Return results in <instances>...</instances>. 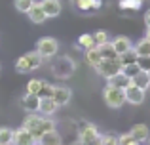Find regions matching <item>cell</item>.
Instances as JSON below:
<instances>
[{"label":"cell","instance_id":"6da1fadb","mask_svg":"<svg viewBox=\"0 0 150 145\" xmlns=\"http://www.w3.org/2000/svg\"><path fill=\"white\" fill-rule=\"evenodd\" d=\"M21 126L27 128V130L36 138V141H38V138H40L42 134H46V132H50V130L55 128V120L48 119V116H44V115H40V113H29V115L25 116V120H23Z\"/></svg>","mask_w":150,"mask_h":145},{"label":"cell","instance_id":"7a4b0ae2","mask_svg":"<svg viewBox=\"0 0 150 145\" xmlns=\"http://www.w3.org/2000/svg\"><path fill=\"white\" fill-rule=\"evenodd\" d=\"M42 61H44V57H42L36 50H34V52H27L15 61V71L21 73V74L33 73V71H36V69L42 67Z\"/></svg>","mask_w":150,"mask_h":145},{"label":"cell","instance_id":"3957f363","mask_svg":"<svg viewBox=\"0 0 150 145\" xmlns=\"http://www.w3.org/2000/svg\"><path fill=\"white\" fill-rule=\"evenodd\" d=\"M74 71H76V63H74L69 56H61V57L51 61V73H53V76L61 78V80L70 78Z\"/></svg>","mask_w":150,"mask_h":145},{"label":"cell","instance_id":"277c9868","mask_svg":"<svg viewBox=\"0 0 150 145\" xmlns=\"http://www.w3.org/2000/svg\"><path fill=\"white\" fill-rule=\"evenodd\" d=\"M103 99H105V103L108 105L110 109H120L122 105L125 103L124 90H122V88H116V86L106 84L105 90H103Z\"/></svg>","mask_w":150,"mask_h":145},{"label":"cell","instance_id":"5b68a950","mask_svg":"<svg viewBox=\"0 0 150 145\" xmlns=\"http://www.w3.org/2000/svg\"><path fill=\"white\" fill-rule=\"evenodd\" d=\"M99 139H101V134H99V130H97L95 124L84 122L80 126V132H78L76 145H95Z\"/></svg>","mask_w":150,"mask_h":145},{"label":"cell","instance_id":"8992f818","mask_svg":"<svg viewBox=\"0 0 150 145\" xmlns=\"http://www.w3.org/2000/svg\"><path fill=\"white\" fill-rule=\"evenodd\" d=\"M57 50H59V42L55 40L53 36H42V38H38V42H36V52L40 54L42 57H53L55 54H57Z\"/></svg>","mask_w":150,"mask_h":145},{"label":"cell","instance_id":"52a82bcc","mask_svg":"<svg viewBox=\"0 0 150 145\" xmlns=\"http://www.w3.org/2000/svg\"><path fill=\"white\" fill-rule=\"evenodd\" d=\"M124 96H125V103L141 105L144 101V97H146V90H143V88H139V86L129 82V86L124 88Z\"/></svg>","mask_w":150,"mask_h":145},{"label":"cell","instance_id":"ba28073f","mask_svg":"<svg viewBox=\"0 0 150 145\" xmlns=\"http://www.w3.org/2000/svg\"><path fill=\"white\" fill-rule=\"evenodd\" d=\"M95 71L108 80L110 76H114V74H118L122 71V65L118 59H101V63L95 67Z\"/></svg>","mask_w":150,"mask_h":145},{"label":"cell","instance_id":"9c48e42d","mask_svg":"<svg viewBox=\"0 0 150 145\" xmlns=\"http://www.w3.org/2000/svg\"><path fill=\"white\" fill-rule=\"evenodd\" d=\"M51 97H53L55 103L61 107V105H67L70 101L72 92H70V88L65 86V84H53V94H51Z\"/></svg>","mask_w":150,"mask_h":145},{"label":"cell","instance_id":"30bf717a","mask_svg":"<svg viewBox=\"0 0 150 145\" xmlns=\"http://www.w3.org/2000/svg\"><path fill=\"white\" fill-rule=\"evenodd\" d=\"M13 145H38V141L27 128L21 126L17 130H13Z\"/></svg>","mask_w":150,"mask_h":145},{"label":"cell","instance_id":"8fae6325","mask_svg":"<svg viewBox=\"0 0 150 145\" xmlns=\"http://www.w3.org/2000/svg\"><path fill=\"white\" fill-rule=\"evenodd\" d=\"M40 6H42V10H44V14H46L48 19L50 17H57V15L61 14V10H63L61 0H42Z\"/></svg>","mask_w":150,"mask_h":145},{"label":"cell","instance_id":"7c38bea8","mask_svg":"<svg viewBox=\"0 0 150 145\" xmlns=\"http://www.w3.org/2000/svg\"><path fill=\"white\" fill-rule=\"evenodd\" d=\"M21 105H23V109H25L27 113H38V107H40V96L27 92L25 96L21 97Z\"/></svg>","mask_w":150,"mask_h":145},{"label":"cell","instance_id":"4fadbf2b","mask_svg":"<svg viewBox=\"0 0 150 145\" xmlns=\"http://www.w3.org/2000/svg\"><path fill=\"white\" fill-rule=\"evenodd\" d=\"M110 42H112V46H114V50H116V54H118V56L133 48V44H131V38H129V36H125V34H120V36L112 38Z\"/></svg>","mask_w":150,"mask_h":145},{"label":"cell","instance_id":"5bb4252c","mask_svg":"<svg viewBox=\"0 0 150 145\" xmlns=\"http://www.w3.org/2000/svg\"><path fill=\"white\" fill-rule=\"evenodd\" d=\"M59 105L55 103L53 97H40V107H38V113L44 116H51L55 111H57Z\"/></svg>","mask_w":150,"mask_h":145},{"label":"cell","instance_id":"9a60e30c","mask_svg":"<svg viewBox=\"0 0 150 145\" xmlns=\"http://www.w3.org/2000/svg\"><path fill=\"white\" fill-rule=\"evenodd\" d=\"M38 145H63V139H61V134H57V130H50L46 134H42L38 138Z\"/></svg>","mask_w":150,"mask_h":145},{"label":"cell","instance_id":"2e32d148","mask_svg":"<svg viewBox=\"0 0 150 145\" xmlns=\"http://www.w3.org/2000/svg\"><path fill=\"white\" fill-rule=\"evenodd\" d=\"M27 15H29V19L33 23H36V25H40V23H44L46 19V14H44V10H42V6H40V2H34L33 6H30V10L27 11Z\"/></svg>","mask_w":150,"mask_h":145},{"label":"cell","instance_id":"e0dca14e","mask_svg":"<svg viewBox=\"0 0 150 145\" xmlns=\"http://www.w3.org/2000/svg\"><path fill=\"white\" fill-rule=\"evenodd\" d=\"M70 4L82 11H91V10H99L101 8V0H70Z\"/></svg>","mask_w":150,"mask_h":145},{"label":"cell","instance_id":"ac0fdd59","mask_svg":"<svg viewBox=\"0 0 150 145\" xmlns=\"http://www.w3.org/2000/svg\"><path fill=\"white\" fill-rule=\"evenodd\" d=\"M84 56H86V63L88 65H91L93 69L97 67V65L101 63V52H99V48L97 46H93V48H89V50H84Z\"/></svg>","mask_w":150,"mask_h":145},{"label":"cell","instance_id":"d6986e66","mask_svg":"<svg viewBox=\"0 0 150 145\" xmlns=\"http://www.w3.org/2000/svg\"><path fill=\"white\" fill-rule=\"evenodd\" d=\"M129 82H131V78L127 76L125 73H118V74H114V76H110L108 80H106V84H110V86H116V88H122L124 90L125 86H129Z\"/></svg>","mask_w":150,"mask_h":145},{"label":"cell","instance_id":"ffe728a7","mask_svg":"<svg viewBox=\"0 0 150 145\" xmlns=\"http://www.w3.org/2000/svg\"><path fill=\"white\" fill-rule=\"evenodd\" d=\"M129 132L133 134V138H135L137 141H146L148 136H150V130H148L146 124H135Z\"/></svg>","mask_w":150,"mask_h":145},{"label":"cell","instance_id":"44dd1931","mask_svg":"<svg viewBox=\"0 0 150 145\" xmlns=\"http://www.w3.org/2000/svg\"><path fill=\"white\" fill-rule=\"evenodd\" d=\"M131 84L139 86L143 90H148L150 88V78H148V71H139L135 76H131Z\"/></svg>","mask_w":150,"mask_h":145},{"label":"cell","instance_id":"7402d4cb","mask_svg":"<svg viewBox=\"0 0 150 145\" xmlns=\"http://www.w3.org/2000/svg\"><path fill=\"white\" fill-rule=\"evenodd\" d=\"M133 52L137 54V57H143V56H150V40L146 36L137 40V44L133 46Z\"/></svg>","mask_w":150,"mask_h":145},{"label":"cell","instance_id":"603a6c76","mask_svg":"<svg viewBox=\"0 0 150 145\" xmlns=\"http://www.w3.org/2000/svg\"><path fill=\"white\" fill-rule=\"evenodd\" d=\"M97 48H99V52H101V57H103V59H118V54H116V50H114L112 42H106V44L97 46Z\"/></svg>","mask_w":150,"mask_h":145},{"label":"cell","instance_id":"cb8c5ba5","mask_svg":"<svg viewBox=\"0 0 150 145\" xmlns=\"http://www.w3.org/2000/svg\"><path fill=\"white\" fill-rule=\"evenodd\" d=\"M0 145H13V130L10 126H0Z\"/></svg>","mask_w":150,"mask_h":145},{"label":"cell","instance_id":"d4e9b609","mask_svg":"<svg viewBox=\"0 0 150 145\" xmlns=\"http://www.w3.org/2000/svg\"><path fill=\"white\" fill-rule=\"evenodd\" d=\"M78 46H80L82 50H89V48H93V46H97L95 44V38H93V34H80L78 36Z\"/></svg>","mask_w":150,"mask_h":145},{"label":"cell","instance_id":"484cf974","mask_svg":"<svg viewBox=\"0 0 150 145\" xmlns=\"http://www.w3.org/2000/svg\"><path fill=\"white\" fill-rule=\"evenodd\" d=\"M118 61H120L122 67H124V65H129V63H135L137 61V54L133 52V48H131V50H127V52L120 54V56H118Z\"/></svg>","mask_w":150,"mask_h":145},{"label":"cell","instance_id":"4316f807","mask_svg":"<svg viewBox=\"0 0 150 145\" xmlns=\"http://www.w3.org/2000/svg\"><path fill=\"white\" fill-rule=\"evenodd\" d=\"M40 88H42V80L40 78H33V80H29V84H27V92L29 94H40Z\"/></svg>","mask_w":150,"mask_h":145},{"label":"cell","instance_id":"83f0119b","mask_svg":"<svg viewBox=\"0 0 150 145\" xmlns=\"http://www.w3.org/2000/svg\"><path fill=\"white\" fill-rule=\"evenodd\" d=\"M141 6H143V2H139V0H120L122 10H139Z\"/></svg>","mask_w":150,"mask_h":145},{"label":"cell","instance_id":"f1b7e54d","mask_svg":"<svg viewBox=\"0 0 150 145\" xmlns=\"http://www.w3.org/2000/svg\"><path fill=\"white\" fill-rule=\"evenodd\" d=\"M33 4H34V0H15V10L21 11V14H27Z\"/></svg>","mask_w":150,"mask_h":145},{"label":"cell","instance_id":"f546056e","mask_svg":"<svg viewBox=\"0 0 150 145\" xmlns=\"http://www.w3.org/2000/svg\"><path fill=\"white\" fill-rule=\"evenodd\" d=\"M93 38H95L97 46H103V44H106V42H110V36H108L106 31H97V33L93 34Z\"/></svg>","mask_w":150,"mask_h":145},{"label":"cell","instance_id":"4dcf8cb0","mask_svg":"<svg viewBox=\"0 0 150 145\" xmlns=\"http://www.w3.org/2000/svg\"><path fill=\"white\" fill-rule=\"evenodd\" d=\"M139 71H141V67L137 65V61H135V63H129V65H124V67H122V73H125L129 78L135 76V74L139 73Z\"/></svg>","mask_w":150,"mask_h":145},{"label":"cell","instance_id":"1f68e13d","mask_svg":"<svg viewBox=\"0 0 150 145\" xmlns=\"http://www.w3.org/2000/svg\"><path fill=\"white\" fill-rule=\"evenodd\" d=\"M51 94H53V84H50L48 80H42V88H40L38 96L40 97H51Z\"/></svg>","mask_w":150,"mask_h":145},{"label":"cell","instance_id":"d6a6232c","mask_svg":"<svg viewBox=\"0 0 150 145\" xmlns=\"http://www.w3.org/2000/svg\"><path fill=\"white\" fill-rule=\"evenodd\" d=\"M133 141H135V138H133V134H131V132L118 136V145H129V143H133Z\"/></svg>","mask_w":150,"mask_h":145},{"label":"cell","instance_id":"836d02e7","mask_svg":"<svg viewBox=\"0 0 150 145\" xmlns=\"http://www.w3.org/2000/svg\"><path fill=\"white\" fill-rule=\"evenodd\" d=\"M137 65L141 67V71H150V56L137 57Z\"/></svg>","mask_w":150,"mask_h":145},{"label":"cell","instance_id":"e575fe53","mask_svg":"<svg viewBox=\"0 0 150 145\" xmlns=\"http://www.w3.org/2000/svg\"><path fill=\"white\" fill-rule=\"evenodd\" d=\"M103 145H118V138L116 136H105L103 138Z\"/></svg>","mask_w":150,"mask_h":145},{"label":"cell","instance_id":"d590c367","mask_svg":"<svg viewBox=\"0 0 150 145\" xmlns=\"http://www.w3.org/2000/svg\"><path fill=\"white\" fill-rule=\"evenodd\" d=\"M144 25H146V29H150V10L144 11Z\"/></svg>","mask_w":150,"mask_h":145},{"label":"cell","instance_id":"8d00e7d4","mask_svg":"<svg viewBox=\"0 0 150 145\" xmlns=\"http://www.w3.org/2000/svg\"><path fill=\"white\" fill-rule=\"evenodd\" d=\"M129 145H141V141H137V139H135V141H133V143H129Z\"/></svg>","mask_w":150,"mask_h":145},{"label":"cell","instance_id":"74e56055","mask_svg":"<svg viewBox=\"0 0 150 145\" xmlns=\"http://www.w3.org/2000/svg\"><path fill=\"white\" fill-rule=\"evenodd\" d=\"M146 38L150 40V29H146Z\"/></svg>","mask_w":150,"mask_h":145},{"label":"cell","instance_id":"f35d334b","mask_svg":"<svg viewBox=\"0 0 150 145\" xmlns=\"http://www.w3.org/2000/svg\"><path fill=\"white\" fill-rule=\"evenodd\" d=\"M95 145H103V138H101V139H99V141H97Z\"/></svg>","mask_w":150,"mask_h":145},{"label":"cell","instance_id":"ab89813d","mask_svg":"<svg viewBox=\"0 0 150 145\" xmlns=\"http://www.w3.org/2000/svg\"><path fill=\"white\" fill-rule=\"evenodd\" d=\"M148 78H150V71H148Z\"/></svg>","mask_w":150,"mask_h":145},{"label":"cell","instance_id":"60d3db41","mask_svg":"<svg viewBox=\"0 0 150 145\" xmlns=\"http://www.w3.org/2000/svg\"><path fill=\"white\" fill-rule=\"evenodd\" d=\"M139 2H144V0H139Z\"/></svg>","mask_w":150,"mask_h":145},{"label":"cell","instance_id":"b9f144b4","mask_svg":"<svg viewBox=\"0 0 150 145\" xmlns=\"http://www.w3.org/2000/svg\"><path fill=\"white\" fill-rule=\"evenodd\" d=\"M148 145H150V141H148Z\"/></svg>","mask_w":150,"mask_h":145}]
</instances>
